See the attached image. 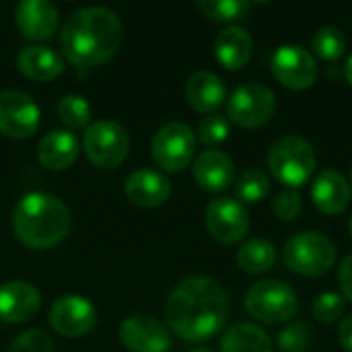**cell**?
I'll use <instances>...</instances> for the list:
<instances>
[{"label": "cell", "mask_w": 352, "mask_h": 352, "mask_svg": "<svg viewBox=\"0 0 352 352\" xmlns=\"http://www.w3.org/2000/svg\"><path fill=\"white\" fill-rule=\"evenodd\" d=\"M227 316V293L214 278L204 274L179 280L165 303L167 326L188 342H206L217 336Z\"/></svg>", "instance_id": "obj_1"}, {"label": "cell", "mask_w": 352, "mask_h": 352, "mask_svg": "<svg viewBox=\"0 0 352 352\" xmlns=\"http://www.w3.org/2000/svg\"><path fill=\"white\" fill-rule=\"evenodd\" d=\"M124 41V25L107 6H85L74 10L62 31L64 58L78 68H95L109 62Z\"/></svg>", "instance_id": "obj_2"}, {"label": "cell", "mask_w": 352, "mask_h": 352, "mask_svg": "<svg viewBox=\"0 0 352 352\" xmlns=\"http://www.w3.org/2000/svg\"><path fill=\"white\" fill-rule=\"evenodd\" d=\"M14 237L29 250H52L70 231L68 206L47 192H27L12 208Z\"/></svg>", "instance_id": "obj_3"}, {"label": "cell", "mask_w": 352, "mask_h": 352, "mask_svg": "<svg viewBox=\"0 0 352 352\" xmlns=\"http://www.w3.org/2000/svg\"><path fill=\"white\" fill-rule=\"evenodd\" d=\"M318 157L311 146L301 136L289 134L278 138L268 151V167L272 177L291 188H303L316 173Z\"/></svg>", "instance_id": "obj_4"}, {"label": "cell", "mask_w": 352, "mask_h": 352, "mask_svg": "<svg viewBox=\"0 0 352 352\" xmlns=\"http://www.w3.org/2000/svg\"><path fill=\"white\" fill-rule=\"evenodd\" d=\"M338 258L334 241L318 231H303L293 235L283 248V262L299 276L318 278L328 274Z\"/></svg>", "instance_id": "obj_5"}, {"label": "cell", "mask_w": 352, "mask_h": 352, "mask_svg": "<svg viewBox=\"0 0 352 352\" xmlns=\"http://www.w3.org/2000/svg\"><path fill=\"white\" fill-rule=\"evenodd\" d=\"M245 311L262 324H285L299 314V297L283 280H258L245 293Z\"/></svg>", "instance_id": "obj_6"}, {"label": "cell", "mask_w": 352, "mask_h": 352, "mask_svg": "<svg viewBox=\"0 0 352 352\" xmlns=\"http://www.w3.org/2000/svg\"><path fill=\"white\" fill-rule=\"evenodd\" d=\"M82 151L95 167L116 169L128 157L130 134L122 124L113 120H99L85 130Z\"/></svg>", "instance_id": "obj_7"}, {"label": "cell", "mask_w": 352, "mask_h": 352, "mask_svg": "<svg viewBox=\"0 0 352 352\" xmlns=\"http://www.w3.org/2000/svg\"><path fill=\"white\" fill-rule=\"evenodd\" d=\"M276 111V95L262 82H245L237 87L227 101V120L243 130L268 124Z\"/></svg>", "instance_id": "obj_8"}, {"label": "cell", "mask_w": 352, "mask_h": 352, "mask_svg": "<svg viewBox=\"0 0 352 352\" xmlns=\"http://www.w3.org/2000/svg\"><path fill=\"white\" fill-rule=\"evenodd\" d=\"M153 161L167 173L184 171L196 155V134L184 122H169L161 126L151 142Z\"/></svg>", "instance_id": "obj_9"}, {"label": "cell", "mask_w": 352, "mask_h": 352, "mask_svg": "<svg viewBox=\"0 0 352 352\" xmlns=\"http://www.w3.org/2000/svg\"><path fill=\"white\" fill-rule=\"evenodd\" d=\"M270 70L283 87L293 91L311 89L320 76L314 54L295 43H285L276 47L270 60Z\"/></svg>", "instance_id": "obj_10"}, {"label": "cell", "mask_w": 352, "mask_h": 352, "mask_svg": "<svg viewBox=\"0 0 352 352\" xmlns=\"http://www.w3.org/2000/svg\"><path fill=\"white\" fill-rule=\"evenodd\" d=\"M204 225L214 241L235 245L250 231V214L239 200L217 198L204 210Z\"/></svg>", "instance_id": "obj_11"}, {"label": "cell", "mask_w": 352, "mask_h": 352, "mask_svg": "<svg viewBox=\"0 0 352 352\" xmlns=\"http://www.w3.org/2000/svg\"><path fill=\"white\" fill-rule=\"evenodd\" d=\"M41 122L37 103L23 91H0V134L12 140H23L35 134Z\"/></svg>", "instance_id": "obj_12"}, {"label": "cell", "mask_w": 352, "mask_h": 352, "mask_svg": "<svg viewBox=\"0 0 352 352\" xmlns=\"http://www.w3.org/2000/svg\"><path fill=\"white\" fill-rule=\"evenodd\" d=\"M47 320L60 336L80 338L97 326V309L80 295H62L52 303Z\"/></svg>", "instance_id": "obj_13"}, {"label": "cell", "mask_w": 352, "mask_h": 352, "mask_svg": "<svg viewBox=\"0 0 352 352\" xmlns=\"http://www.w3.org/2000/svg\"><path fill=\"white\" fill-rule=\"evenodd\" d=\"M120 340L124 349L130 352H169L171 334L155 318L136 314L122 322Z\"/></svg>", "instance_id": "obj_14"}, {"label": "cell", "mask_w": 352, "mask_h": 352, "mask_svg": "<svg viewBox=\"0 0 352 352\" xmlns=\"http://www.w3.org/2000/svg\"><path fill=\"white\" fill-rule=\"evenodd\" d=\"M14 25L31 41L50 39L60 25V10L47 0H23L14 8Z\"/></svg>", "instance_id": "obj_15"}, {"label": "cell", "mask_w": 352, "mask_h": 352, "mask_svg": "<svg viewBox=\"0 0 352 352\" xmlns=\"http://www.w3.org/2000/svg\"><path fill=\"white\" fill-rule=\"evenodd\" d=\"M41 307L39 291L27 280H8L0 285V322L25 324Z\"/></svg>", "instance_id": "obj_16"}, {"label": "cell", "mask_w": 352, "mask_h": 352, "mask_svg": "<svg viewBox=\"0 0 352 352\" xmlns=\"http://www.w3.org/2000/svg\"><path fill=\"white\" fill-rule=\"evenodd\" d=\"M126 198L140 208H157L171 198V182L155 169H136L126 177Z\"/></svg>", "instance_id": "obj_17"}, {"label": "cell", "mask_w": 352, "mask_h": 352, "mask_svg": "<svg viewBox=\"0 0 352 352\" xmlns=\"http://www.w3.org/2000/svg\"><path fill=\"white\" fill-rule=\"evenodd\" d=\"M194 179L204 192H223L235 182V163L225 151L206 148L194 159Z\"/></svg>", "instance_id": "obj_18"}, {"label": "cell", "mask_w": 352, "mask_h": 352, "mask_svg": "<svg viewBox=\"0 0 352 352\" xmlns=\"http://www.w3.org/2000/svg\"><path fill=\"white\" fill-rule=\"evenodd\" d=\"M351 194L352 188L349 179L336 169L322 171L311 188V200L316 208L328 217H336L344 212L351 202Z\"/></svg>", "instance_id": "obj_19"}, {"label": "cell", "mask_w": 352, "mask_h": 352, "mask_svg": "<svg viewBox=\"0 0 352 352\" xmlns=\"http://www.w3.org/2000/svg\"><path fill=\"white\" fill-rule=\"evenodd\" d=\"M80 142L78 138L62 128L50 130L37 142V161L50 171H64L78 159Z\"/></svg>", "instance_id": "obj_20"}, {"label": "cell", "mask_w": 352, "mask_h": 352, "mask_svg": "<svg viewBox=\"0 0 352 352\" xmlns=\"http://www.w3.org/2000/svg\"><path fill=\"white\" fill-rule=\"evenodd\" d=\"M186 99L194 111L214 113L227 99L225 82L210 70H198L186 80Z\"/></svg>", "instance_id": "obj_21"}, {"label": "cell", "mask_w": 352, "mask_h": 352, "mask_svg": "<svg viewBox=\"0 0 352 352\" xmlns=\"http://www.w3.org/2000/svg\"><path fill=\"white\" fill-rule=\"evenodd\" d=\"M254 54V39L239 25L225 27L214 39V56L227 70H241Z\"/></svg>", "instance_id": "obj_22"}, {"label": "cell", "mask_w": 352, "mask_h": 352, "mask_svg": "<svg viewBox=\"0 0 352 352\" xmlns=\"http://www.w3.org/2000/svg\"><path fill=\"white\" fill-rule=\"evenodd\" d=\"M16 68L21 74L35 82H50L64 74V60L45 45H27L16 56Z\"/></svg>", "instance_id": "obj_23"}, {"label": "cell", "mask_w": 352, "mask_h": 352, "mask_svg": "<svg viewBox=\"0 0 352 352\" xmlns=\"http://www.w3.org/2000/svg\"><path fill=\"white\" fill-rule=\"evenodd\" d=\"M221 352H272V340L262 326L239 322L225 332Z\"/></svg>", "instance_id": "obj_24"}, {"label": "cell", "mask_w": 352, "mask_h": 352, "mask_svg": "<svg viewBox=\"0 0 352 352\" xmlns=\"http://www.w3.org/2000/svg\"><path fill=\"white\" fill-rule=\"evenodd\" d=\"M276 258L278 256H276L274 243L266 239H250L239 248L235 262L248 274H262V272H268L276 264Z\"/></svg>", "instance_id": "obj_25"}, {"label": "cell", "mask_w": 352, "mask_h": 352, "mask_svg": "<svg viewBox=\"0 0 352 352\" xmlns=\"http://www.w3.org/2000/svg\"><path fill=\"white\" fill-rule=\"evenodd\" d=\"M198 12L214 23H233L245 19L252 4L245 0H200L196 2Z\"/></svg>", "instance_id": "obj_26"}, {"label": "cell", "mask_w": 352, "mask_h": 352, "mask_svg": "<svg viewBox=\"0 0 352 352\" xmlns=\"http://www.w3.org/2000/svg\"><path fill=\"white\" fill-rule=\"evenodd\" d=\"M270 194V177L262 169H248L235 179V200L241 204L262 202Z\"/></svg>", "instance_id": "obj_27"}, {"label": "cell", "mask_w": 352, "mask_h": 352, "mask_svg": "<svg viewBox=\"0 0 352 352\" xmlns=\"http://www.w3.org/2000/svg\"><path fill=\"white\" fill-rule=\"evenodd\" d=\"M311 45L318 58L326 62H336L346 52V37L336 27H322L314 33Z\"/></svg>", "instance_id": "obj_28"}, {"label": "cell", "mask_w": 352, "mask_h": 352, "mask_svg": "<svg viewBox=\"0 0 352 352\" xmlns=\"http://www.w3.org/2000/svg\"><path fill=\"white\" fill-rule=\"evenodd\" d=\"M58 118L64 126H68L72 130L89 128L91 105L82 95H66L58 103Z\"/></svg>", "instance_id": "obj_29"}, {"label": "cell", "mask_w": 352, "mask_h": 352, "mask_svg": "<svg viewBox=\"0 0 352 352\" xmlns=\"http://www.w3.org/2000/svg\"><path fill=\"white\" fill-rule=\"evenodd\" d=\"M229 132H231V126H229L227 116L208 113V116H204V118L198 122V130H196L194 134H196V138H198L204 146L214 148V146L223 144V142L229 138Z\"/></svg>", "instance_id": "obj_30"}, {"label": "cell", "mask_w": 352, "mask_h": 352, "mask_svg": "<svg viewBox=\"0 0 352 352\" xmlns=\"http://www.w3.org/2000/svg\"><path fill=\"white\" fill-rule=\"evenodd\" d=\"M280 352H307L311 346V330L303 322H293L278 332Z\"/></svg>", "instance_id": "obj_31"}, {"label": "cell", "mask_w": 352, "mask_h": 352, "mask_svg": "<svg viewBox=\"0 0 352 352\" xmlns=\"http://www.w3.org/2000/svg\"><path fill=\"white\" fill-rule=\"evenodd\" d=\"M344 311H346V303H344V297L338 295V293H322L316 303H314V318L320 322V324H336L338 320L344 318Z\"/></svg>", "instance_id": "obj_32"}, {"label": "cell", "mask_w": 352, "mask_h": 352, "mask_svg": "<svg viewBox=\"0 0 352 352\" xmlns=\"http://www.w3.org/2000/svg\"><path fill=\"white\" fill-rule=\"evenodd\" d=\"M8 352H54V344H52V338L41 332V330H25L21 332Z\"/></svg>", "instance_id": "obj_33"}, {"label": "cell", "mask_w": 352, "mask_h": 352, "mask_svg": "<svg viewBox=\"0 0 352 352\" xmlns=\"http://www.w3.org/2000/svg\"><path fill=\"white\" fill-rule=\"evenodd\" d=\"M301 208H303V202H301V196L295 190L278 192L274 202H272V210H274L276 219H280L285 223L295 221L301 214Z\"/></svg>", "instance_id": "obj_34"}, {"label": "cell", "mask_w": 352, "mask_h": 352, "mask_svg": "<svg viewBox=\"0 0 352 352\" xmlns=\"http://www.w3.org/2000/svg\"><path fill=\"white\" fill-rule=\"evenodd\" d=\"M338 285H340V291H342V297L349 299L352 303V254L344 258V262L340 264V270H338Z\"/></svg>", "instance_id": "obj_35"}, {"label": "cell", "mask_w": 352, "mask_h": 352, "mask_svg": "<svg viewBox=\"0 0 352 352\" xmlns=\"http://www.w3.org/2000/svg\"><path fill=\"white\" fill-rule=\"evenodd\" d=\"M338 342L346 352H352V314H349L338 328Z\"/></svg>", "instance_id": "obj_36"}, {"label": "cell", "mask_w": 352, "mask_h": 352, "mask_svg": "<svg viewBox=\"0 0 352 352\" xmlns=\"http://www.w3.org/2000/svg\"><path fill=\"white\" fill-rule=\"evenodd\" d=\"M344 78H346V82L352 87V54L349 56L346 64H344Z\"/></svg>", "instance_id": "obj_37"}, {"label": "cell", "mask_w": 352, "mask_h": 352, "mask_svg": "<svg viewBox=\"0 0 352 352\" xmlns=\"http://www.w3.org/2000/svg\"><path fill=\"white\" fill-rule=\"evenodd\" d=\"M192 352H214V351H210V349H196V351H192Z\"/></svg>", "instance_id": "obj_38"}, {"label": "cell", "mask_w": 352, "mask_h": 352, "mask_svg": "<svg viewBox=\"0 0 352 352\" xmlns=\"http://www.w3.org/2000/svg\"><path fill=\"white\" fill-rule=\"evenodd\" d=\"M349 233H351V237H352V217H351V221H349Z\"/></svg>", "instance_id": "obj_39"}, {"label": "cell", "mask_w": 352, "mask_h": 352, "mask_svg": "<svg viewBox=\"0 0 352 352\" xmlns=\"http://www.w3.org/2000/svg\"><path fill=\"white\" fill-rule=\"evenodd\" d=\"M351 188H352V173H351Z\"/></svg>", "instance_id": "obj_40"}]
</instances>
